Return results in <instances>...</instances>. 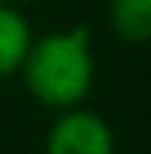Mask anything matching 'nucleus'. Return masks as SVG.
Masks as SVG:
<instances>
[{"label": "nucleus", "mask_w": 151, "mask_h": 154, "mask_svg": "<svg viewBox=\"0 0 151 154\" xmlns=\"http://www.w3.org/2000/svg\"><path fill=\"white\" fill-rule=\"evenodd\" d=\"M19 72L38 104L51 110L79 107L94 85V51L88 29L76 25L66 32H47L41 38H32Z\"/></svg>", "instance_id": "obj_1"}, {"label": "nucleus", "mask_w": 151, "mask_h": 154, "mask_svg": "<svg viewBox=\"0 0 151 154\" xmlns=\"http://www.w3.org/2000/svg\"><path fill=\"white\" fill-rule=\"evenodd\" d=\"M44 154H116L110 123L94 110H60L44 138Z\"/></svg>", "instance_id": "obj_2"}, {"label": "nucleus", "mask_w": 151, "mask_h": 154, "mask_svg": "<svg viewBox=\"0 0 151 154\" xmlns=\"http://www.w3.org/2000/svg\"><path fill=\"white\" fill-rule=\"evenodd\" d=\"M32 47V25L13 3H0V79L19 72Z\"/></svg>", "instance_id": "obj_3"}, {"label": "nucleus", "mask_w": 151, "mask_h": 154, "mask_svg": "<svg viewBox=\"0 0 151 154\" xmlns=\"http://www.w3.org/2000/svg\"><path fill=\"white\" fill-rule=\"evenodd\" d=\"M110 29L126 44L151 41V0H110Z\"/></svg>", "instance_id": "obj_4"}, {"label": "nucleus", "mask_w": 151, "mask_h": 154, "mask_svg": "<svg viewBox=\"0 0 151 154\" xmlns=\"http://www.w3.org/2000/svg\"><path fill=\"white\" fill-rule=\"evenodd\" d=\"M0 3H19V0H0Z\"/></svg>", "instance_id": "obj_5"}]
</instances>
